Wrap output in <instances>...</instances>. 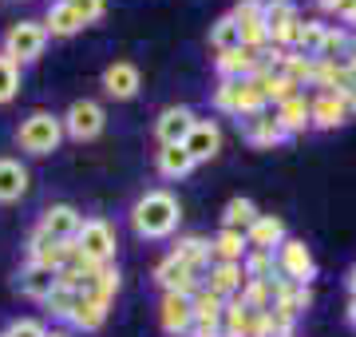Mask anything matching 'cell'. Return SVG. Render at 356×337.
<instances>
[{
	"mask_svg": "<svg viewBox=\"0 0 356 337\" xmlns=\"http://www.w3.org/2000/svg\"><path fill=\"white\" fill-rule=\"evenodd\" d=\"M178 219H182V207L170 191H147L131 210V226L139 238H166V234H175Z\"/></svg>",
	"mask_w": 356,
	"mask_h": 337,
	"instance_id": "cell-1",
	"label": "cell"
},
{
	"mask_svg": "<svg viewBox=\"0 0 356 337\" xmlns=\"http://www.w3.org/2000/svg\"><path fill=\"white\" fill-rule=\"evenodd\" d=\"M16 143L28 155H51L60 143H64V116H51V111H32V116L16 127Z\"/></svg>",
	"mask_w": 356,
	"mask_h": 337,
	"instance_id": "cell-2",
	"label": "cell"
},
{
	"mask_svg": "<svg viewBox=\"0 0 356 337\" xmlns=\"http://www.w3.org/2000/svg\"><path fill=\"white\" fill-rule=\"evenodd\" d=\"M214 107L218 111H229V116H257V111H266V91L257 88V79H222L214 91Z\"/></svg>",
	"mask_w": 356,
	"mask_h": 337,
	"instance_id": "cell-3",
	"label": "cell"
},
{
	"mask_svg": "<svg viewBox=\"0 0 356 337\" xmlns=\"http://www.w3.org/2000/svg\"><path fill=\"white\" fill-rule=\"evenodd\" d=\"M44 48H48V28L40 20H16L4 32V56L13 64H32V60L44 56Z\"/></svg>",
	"mask_w": 356,
	"mask_h": 337,
	"instance_id": "cell-4",
	"label": "cell"
},
{
	"mask_svg": "<svg viewBox=\"0 0 356 337\" xmlns=\"http://www.w3.org/2000/svg\"><path fill=\"white\" fill-rule=\"evenodd\" d=\"M76 250L88 262H95V266H111V258H115V230H111V222L83 219V226H79V234H76Z\"/></svg>",
	"mask_w": 356,
	"mask_h": 337,
	"instance_id": "cell-5",
	"label": "cell"
},
{
	"mask_svg": "<svg viewBox=\"0 0 356 337\" xmlns=\"http://www.w3.org/2000/svg\"><path fill=\"white\" fill-rule=\"evenodd\" d=\"M266 28L273 48H293V40L301 32V13L293 0H266Z\"/></svg>",
	"mask_w": 356,
	"mask_h": 337,
	"instance_id": "cell-6",
	"label": "cell"
},
{
	"mask_svg": "<svg viewBox=\"0 0 356 337\" xmlns=\"http://www.w3.org/2000/svg\"><path fill=\"white\" fill-rule=\"evenodd\" d=\"M234 20L242 28V48L250 52H266L269 48V28H266V0H242L234 8Z\"/></svg>",
	"mask_w": 356,
	"mask_h": 337,
	"instance_id": "cell-7",
	"label": "cell"
},
{
	"mask_svg": "<svg viewBox=\"0 0 356 337\" xmlns=\"http://www.w3.org/2000/svg\"><path fill=\"white\" fill-rule=\"evenodd\" d=\"M79 226H83V214H79L72 203H56V207H48L44 214H40L36 230L44 234V238H51V242H76Z\"/></svg>",
	"mask_w": 356,
	"mask_h": 337,
	"instance_id": "cell-8",
	"label": "cell"
},
{
	"mask_svg": "<svg viewBox=\"0 0 356 337\" xmlns=\"http://www.w3.org/2000/svg\"><path fill=\"white\" fill-rule=\"evenodd\" d=\"M103 123H107V116H103V107L95 104V100H76V104L67 107V116H64V135L88 143L103 131Z\"/></svg>",
	"mask_w": 356,
	"mask_h": 337,
	"instance_id": "cell-9",
	"label": "cell"
},
{
	"mask_svg": "<svg viewBox=\"0 0 356 337\" xmlns=\"http://www.w3.org/2000/svg\"><path fill=\"white\" fill-rule=\"evenodd\" d=\"M277 274L289 278V282L309 285V278L317 274V262H313L305 242H297V238H285V242H281L277 246Z\"/></svg>",
	"mask_w": 356,
	"mask_h": 337,
	"instance_id": "cell-10",
	"label": "cell"
},
{
	"mask_svg": "<svg viewBox=\"0 0 356 337\" xmlns=\"http://www.w3.org/2000/svg\"><path fill=\"white\" fill-rule=\"evenodd\" d=\"M159 325L170 337H191V325H194L191 294H163V301H159Z\"/></svg>",
	"mask_w": 356,
	"mask_h": 337,
	"instance_id": "cell-11",
	"label": "cell"
},
{
	"mask_svg": "<svg viewBox=\"0 0 356 337\" xmlns=\"http://www.w3.org/2000/svg\"><path fill=\"white\" fill-rule=\"evenodd\" d=\"M154 282L163 285V294H194V290H198V274H194L186 262H178L175 254H166V258L154 266Z\"/></svg>",
	"mask_w": 356,
	"mask_h": 337,
	"instance_id": "cell-12",
	"label": "cell"
},
{
	"mask_svg": "<svg viewBox=\"0 0 356 337\" xmlns=\"http://www.w3.org/2000/svg\"><path fill=\"white\" fill-rule=\"evenodd\" d=\"M194 111L191 107H166L163 116H159V123H154V135H159V143L163 147H182L186 143V135L194 131Z\"/></svg>",
	"mask_w": 356,
	"mask_h": 337,
	"instance_id": "cell-13",
	"label": "cell"
},
{
	"mask_svg": "<svg viewBox=\"0 0 356 337\" xmlns=\"http://www.w3.org/2000/svg\"><path fill=\"white\" fill-rule=\"evenodd\" d=\"M261 313L266 310H250L242 298H229L226 313H222V337H257V329H261Z\"/></svg>",
	"mask_w": 356,
	"mask_h": 337,
	"instance_id": "cell-14",
	"label": "cell"
},
{
	"mask_svg": "<svg viewBox=\"0 0 356 337\" xmlns=\"http://www.w3.org/2000/svg\"><path fill=\"white\" fill-rule=\"evenodd\" d=\"M143 88V76H139V68L127 64V60H115L107 72H103V91L111 95V100H135Z\"/></svg>",
	"mask_w": 356,
	"mask_h": 337,
	"instance_id": "cell-15",
	"label": "cell"
},
{
	"mask_svg": "<svg viewBox=\"0 0 356 337\" xmlns=\"http://www.w3.org/2000/svg\"><path fill=\"white\" fill-rule=\"evenodd\" d=\"M245 285V270L242 262H210V278H206V290L218 294V298H238Z\"/></svg>",
	"mask_w": 356,
	"mask_h": 337,
	"instance_id": "cell-16",
	"label": "cell"
},
{
	"mask_svg": "<svg viewBox=\"0 0 356 337\" xmlns=\"http://www.w3.org/2000/svg\"><path fill=\"white\" fill-rule=\"evenodd\" d=\"M214 68H218V76H222V79H254L257 68H261V52H250V48L218 52Z\"/></svg>",
	"mask_w": 356,
	"mask_h": 337,
	"instance_id": "cell-17",
	"label": "cell"
},
{
	"mask_svg": "<svg viewBox=\"0 0 356 337\" xmlns=\"http://www.w3.org/2000/svg\"><path fill=\"white\" fill-rule=\"evenodd\" d=\"M182 147L191 151L194 163H206V159H214L218 151H222V127H218V123H210V119H198Z\"/></svg>",
	"mask_w": 356,
	"mask_h": 337,
	"instance_id": "cell-18",
	"label": "cell"
},
{
	"mask_svg": "<svg viewBox=\"0 0 356 337\" xmlns=\"http://www.w3.org/2000/svg\"><path fill=\"white\" fill-rule=\"evenodd\" d=\"M16 285H20V294L32 301H44L60 285V270H51V266H36V262H28L24 270H20V278H16Z\"/></svg>",
	"mask_w": 356,
	"mask_h": 337,
	"instance_id": "cell-19",
	"label": "cell"
},
{
	"mask_svg": "<svg viewBox=\"0 0 356 337\" xmlns=\"http://www.w3.org/2000/svg\"><path fill=\"white\" fill-rule=\"evenodd\" d=\"M309 111H313V123L317 127H341L344 119L353 116L348 111V100H344L341 91H321L317 100L309 104Z\"/></svg>",
	"mask_w": 356,
	"mask_h": 337,
	"instance_id": "cell-20",
	"label": "cell"
},
{
	"mask_svg": "<svg viewBox=\"0 0 356 337\" xmlns=\"http://www.w3.org/2000/svg\"><path fill=\"white\" fill-rule=\"evenodd\" d=\"M285 242V222L277 214H257V222L245 230V246L250 250H273Z\"/></svg>",
	"mask_w": 356,
	"mask_h": 337,
	"instance_id": "cell-21",
	"label": "cell"
},
{
	"mask_svg": "<svg viewBox=\"0 0 356 337\" xmlns=\"http://www.w3.org/2000/svg\"><path fill=\"white\" fill-rule=\"evenodd\" d=\"M285 139H289V135L281 131L273 111H257V116L245 119V143H254V147H277V143H285Z\"/></svg>",
	"mask_w": 356,
	"mask_h": 337,
	"instance_id": "cell-22",
	"label": "cell"
},
{
	"mask_svg": "<svg viewBox=\"0 0 356 337\" xmlns=\"http://www.w3.org/2000/svg\"><path fill=\"white\" fill-rule=\"evenodd\" d=\"M178 262H186L194 274H202L210 262H214V254H210V238H202V234H186V238H178L175 250H170Z\"/></svg>",
	"mask_w": 356,
	"mask_h": 337,
	"instance_id": "cell-23",
	"label": "cell"
},
{
	"mask_svg": "<svg viewBox=\"0 0 356 337\" xmlns=\"http://www.w3.org/2000/svg\"><path fill=\"white\" fill-rule=\"evenodd\" d=\"M28 195V167L20 159H0V203H16Z\"/></svg>",
	"mask_w": 356,
	"mask_h": 337,
	"instance_id": "cell-24",
	"label": "cell"
},
{
	"mask_svg": "<svg viewBox=\"0 0 356 337\" xmlns=\"http://www.w3.org/2000/svg\"><path fill=\"white\" fill-rule=\"evenodd\" d=\"M273 119L281 123V131H285V135H297V131H305L309 123H313L309 100H305V95H293V100L277 104V107H273Z\"/></svg>",
	"mask_w": 356,
	"mask_h": 337,
	"instance_id": "cell-25",
	"label": "cell"
},
{
	"mask_svg": "<svg viewBox=\"0 0 356 337\" xmlns=\"http://www.w3.org/2000/svg\"><path fill=\"white\" fill-rule=\"evenodd\" d=\"M44 28H48V36H76L88 24L79 20V13L72 8V0H56L48 8V16H44Z\"/></svg>",
	"mask_w": 356,
	"mask_h": 337,
	"instance_id": "cell-26",
	"label": "cell"
},
{
	"mask_svg": "<svg viewBox=\"0 0 356 337\" xmlns=\"http://www.w3.org/2000/svg\"><path fill=\"white\" fill-rule=\"evenodd\" d=\"M107 313H111V306H103V301L88 298V294H79L76 310H72V318H67V322L76 325V329H83V334H91V329H99V325L107 322Z\"/></svg>",
	"mask_w": 356,
	"mask_h": 337,
	"instance_id": "cell-27",
	"label": "cell"
},
{
	"mask_svg": "<svg viewBox=\"0 0 356 337\" xmlns=\"http://www.w3.org/2000/svg\"><path fill=\"white\" fill-rule=\"evenodd\" d=\"M210 254H214V262H242L245 254H250V246H245V234L238 230H222L210 238Z\"/></svg>",
	"mask_w": 356,
	"mask_h": 337,
	"instance_id": "cell-28",
	"label": "cell"
},
{
	"mask_svg": "<svg viewBox=\"0 0 356 337\" xmlns=\"http://www.w3.org/2000/svg\"><path fill=\"white\" fill-rule=\"evenodd\" d=\"M245 282H273L277 278V254L273 250H250L242 258Z\"/></svg>",
	"mask_w": 356,
	"mask_h": 337,
	"instance_id": "cell-29",
	"label": "cell"
},
{
	"mask_svg": "<svg viewBox=\"0 0 356 337\" xmlns=\"http://www.w3.org/2000/svg\"><path fill=\"white\" fill-rule=\"evenodd\" d=\"M194 171V159L186 147H163L159 151V175L163 179H186Z\"/></svg>",
	"mask_w": 356,
	"mask_h": 337,
	"instance_id": "cell-30",
	"label": "cell"
},
{
	"mask_svg": "<svg viewBox=\"0 0 356 337\" xmlns=\"http://www.w3.org/2000/svg\"><path fill=\"white\" fill-rule=\"evenodd\" d=\"M254 222H257V207L250 203V198H229L226 210H222V226H226V230L245 234Z\"/></svg>",
	"mask_w": 356,
	"mask_h": 337,
	"instance_id": "cell-31",
	"label": "cell"
},
{
	"mask_svg": "<svg viewBox=\"0 0 356 337\" xmlns=\"http://www.w3.org/2000/svg\"><path fill=\"white\" fill-rule=\"evenodd\" d=\"M210 44H214V52H234V48H242V28L234 16H222L214 28H210Z\"/></svg>",
	"mask_w": 356,
	"mask_h": 337,
	"instance_id": "cell-32",
	"label": "cell"
},
{
	"mask_svg": "<svg viewBox=\"0 0 356 337\" xmlns=\"http://www.w3.org/2000/svg\"><path fill=\"white\" fill-rule=\"evenodd\" d=\"M325 28L329 24H321V20H301V32H297V40H293V52L313 56V60H317L321 40H325Z\"/></svg>",
	"mask_w": 356,
	"mask_h": 337,
	"instance_id": "cell-33",
	"label": "cell"
},
{
	"mask_svg": "<svg viewBox=\"0 0 356 337\" xmlns=\"http://www.w3.org/2000/svg\"><path fill=\"white\" fill-rule=\"evenodd\" d=\"M76 290H72V285H56V290H51L48 298H44V310L51 313V318H60V322H67V318H72V310H76Z\"/></svg>",
	"mask_w": 356,
	"mask_h": 337,
	"instance_id": "cell-34",
	"label": "cell"
},
{
	"mask_svg": "<svg viewBox=\"0 0 356 337\" xmlns=\"http://www.w3.org/2000/svg\"><path fill=\"white\" fill-rule=\"evenodd\" d=\"M191 298H194V318H198V322H218V318L226 313V298L210 294L206 285H202V290H194Z\"/></svg>",
	"mask_w": 356,
	"mask_h": 337,
	"instance_id": "cell-35",
	"label": "cell"
},
{
	"mask_svg": "<svg viewBox=\"0 0 356 337\" xmlns=\"http://www.w3.org/2000/svg\"><path fill=\"white\" fill-rule=\"evenodd\" d=\"M348 32L344 28H325V40H321V52L317 60H332V64H341V56L348 52Z\"/></svg>",
	"mask_w": 356,
	"mask_h": 337,
	"instance_id": "cell-36",
	"label": "cell"
},
{
	"mask_svg": "<svg viewBox=\"0 0 356 337\" xmlns=\"http://www.w3.org/2000/svg\"><path fill=\"white\" fill-rule=\"evenodd\" d=\"M16 91H20V64H13L8 56L0 52V104L16 100Z\"/></svg>",
	"mask_w": 356,
	"mask_h": 337,
	"instance_id": "cell-37",
	"label": "cell"
},
{
	"mask_svg": "<svg viewBox=\"0 0 356 337\" xmlns=\"http://www.w3.org/2000/svg\"><path fill=\"white\" fill-rule=\"evenodd\" d=\"M115 294H119V270H115V266H103L99 282H95V290H91L88 298L103 301V306H111V301H115Z\"/></svg>",
	"mask_w": 356,
	"mask_h": 337,
	"instance_id": "cell-38",
	"label": "cell"
},
{
	"mask_svg": "<svg viewBox=\"0 0 356 337\" xmlns=\"http://www.w3.org/2000/svg\"><path fill=\"white\" fill-rule=\"evenodd\" d=\"M4 337H48V329H44L36 318H16V322L4 329Z\"/></svg>",
	"mask_w": 356,
	"mask_h": 337,
	"instance_id": "cell-39",
	"label": "cell"
},
{
	"mask_svg": "<svg viewBox=\"0 0 356 337\" xmlns=\"http://www.w3.org/2000/svg\"><path fill=\"white\" fill-rule=\"evenodd\" d=\"M72 8L79 13V20H83V24H95V20L107 13V0H72Z\"/></svg>",
	"mask_w": 356,
	"mask_h": 337,
	"instance_id": "cell-40",
	"label": "cell"
},
{
	"mask_svg": "<svg viewBox=\"0 0 356 337\" xmlns=\"http://www.w3.org/2000/svg\"><path fill=\"white\" fill-rule=\"evenodd\" d=\"M344 64H353V68H356V36L348 40V52H344Z\"/></svg>",
	"mask_w": 356,
	"mask_h": 337,
	"instance_id": "cell-41",
	"label": "cell"
},
{
	"mask_svg": "<svg viewBox=\"0 0 356 337\" xmlns=\"http://www.w3.org/2000/svg\"><path fill=\"white\" fill-rule=\"evenodd\" d=\"M348 322H353V325H356V298H353V301H348Z\"/></svg>",
	"mask_w": 356,
	"mask_h": 337,
	"instance_id": "cell-42",
	"label": "cell"
},
{
	"mask_svg": "<svg viewBox=\"0 0 356 337\" xmlns=\"http://www.w3.org/2000/svg\"><path fill=\"white\" fill-rule=\"evenodd\" d=\"M348 290H353V298H356V266H353V274H348Z\"/></svg>",
	"mask_w": 356,
	"mask_h": 337,
	"instance_id": "cell-43",
	"label": "cell"
},
{
	"mask_svg": "<svg viewBox=\"0 0 356 337\" xmlns=\"http://www.w3.org/2000/svg\"><path fill=\"white\" fill-rule=\"evenodd\" d=\"M48 337H72V334H67V329H51Z\"/></svg>",
	"mask_w": 356,
	"mask_h": 337,
	"instance_id": "cell-44",
	"label": "cell"
},
{
	"mask_svg": "<svg viewBox=\"0 0 356 337\" xmlns=\"http://www.w3.org/2000/svg\"><path fill=\"white\" fill-rule=\"evenodd\" d=\"M348 68H353V64H348ZM353 76H356V68H353Z\"/></svg>",
	"mask_w": 356,
	"mask_h": 337,
	"instance_id": "cell-45",
	"label": "cell"
},
{
	"mask_svg": "<svg viewBox=\"0 0 356 337\" xmlns=\"http://www.w3.org/2000/svg\"><path fill=\"white\" fill-rule=\"evenodd\" d=\"M0 337H4V334H0Z\"/></svg>",
	"mask_w": 356,
	"mask_h": 337,
	"instance_id": "cell-46",
	"label": "cell"
}]
</instances>
